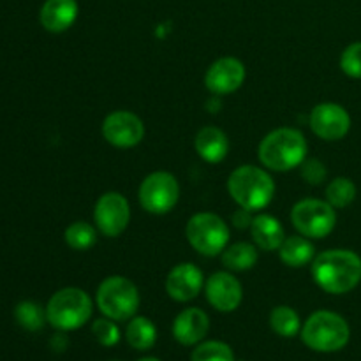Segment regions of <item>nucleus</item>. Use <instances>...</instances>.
Instances as JSON below:
<instances>
[{"label":"nucleus","instance_id":"obj_10","mask_svg":"<svg viewBox=\"0 0 361 361\" xmlns=\"http://www.w3.org/2000/svg\"><path fill=\"white\" fill-rule=\"evenodd\" d=\"M94 221L99 231L109 238H116L127 229L130 221V208L120 192H106L97 200L94 208Z\"/></svg>","mask_w":361,"mask_h":361},{"label":"nucleus","instance_id":"obj_1","mask_svg":"<svg viewBox=\"0 0 361 361\" xmlns=\"http://www.w3.org/2000/svg\"><path fill=\"white\" fill-rule=\"evenodd\" d=\"M312 277L323 291L345 295L361 282V257L345 249L321 252L312 261Z\"/></svg>","mask_w":361,"mask_h":361},{"label":"nucleus","instance_id":"obj_18","mask_svg":"<svg viewBox=\"0 0 361 361\" xmlns=\"http://www.w3.org/2000/svg\"><path fill=\"white\" fill-rule=\"evenodd\" d=\"M194 148L203 161L210 162V164H219L228 155L229 141L224 130L208 126L196 134Z\"/></svg>","mask_w":361,"mask_h":361},{"label":"nucleus","instance_id":"obj_7","mask_svg":"<svg viewBox=\"0 0 361 361\" xmlns=\"http://www.w3.org/2000/svg\"><path fill=\"white\" fill-rule=\"evenodd\" d=\"M190 247L201 256H217L224 252L229 242V228L219 215L201 212L192 215L185 228Z\"/></svg>","mask_w":361,"mask_h":361},{"label":"nucleus","instance_id":"obj_31","mask_svg":"<svg viewBox=\"0 0 361 361\" xmlns=\"http://www.w3.org/2000/svg\"><path fill=\"white\" fill-rule=\"evenodd\" d=\"M233 222H235L236 228H240V229L247 228V226L250 228V224H252V219H250V212L245 210V208H240V210L236 212L235 215H233Z\"/></svg>","mask_w":361,"mask_h":361},{"label":"nucleus","instance_id":"obj_6","mask_svg":"<svg viewBox=\"0 0 361 361\" xmlns=\"http://www.w3.org/2000/svg\"><path fill=\"white\" fill-rule=\"evenodd\" d=\"M97 307L113 321L133 319L140 307V291L129 279L113 275L99 286Z\"/></svg>","mask_w":361,"mask_h":361},{"label":"nucleus","instance_id":"obj_3","mask_svg":"<svg viewBox=\"0 0 361 361\" xmlns=\"http://www.w3.org/2000/svg\"><path fill=\"white\" fill-rule=\"evenodd\" d=\"M228 190L240 208L259 212L274 200L275 183L264 169L245 164L229 175Z\"/></svg>","mask_w":361,"mask_h":361},{"label":"nucleus","instance_id":"obj_30","mask_svg":"<svg viewBox=\"0 0 361 361\" xmlns=\"http://www.w3.org/2000/svg\"><path fill=\"white\" fill-rule=\"evenodd\" d=\"M300 173H302V178L310 185H321L326 180V168L317 159H305L300 166Z\"/></svg>","mask_w":361,"mask_h":361},{"label":"nucleus","instance_id":"obj_21","mask_svg":"<svg viewBox=\"0 0 361 361\" xmlns=\"http://www.w3.org/2000/svg\"><path fill=\"white\" fill-rule=\"evenodd\" d=\"M126 338L130 348L137 351H148L157 342V328L148 317L134 316L127 324Z\"/></svg>","mask_w":361,"mask_h":361},{"label":"nucleus","instance_id":"obj_14","mask_svg":"<svg viewBox=\"0 0 361 361\" xmlns=\"http://www.w3.org/2000/svg\"><path fill=\"white\" fill-rule=\"evenodd\" d=\"M207 300L219 312H233L240 307L243 298V289L238 279L228 271H217L204 284Z\"/></svg>","mask_w":361,"mask_h":361},{"label":"nucleus","instance_id":"obj_27","mask_svg":"<svg viewBox=\"0 0 361 361\" xmlns=\"http://www.w3.org/2000/svg\"><path fill=\"white\" fill-rule=\"evenodd\" d=\"M190 361H235L233 349L219 341L201 342L190 355Z\"/></svg>","mask_w":361,"mask_h":361},{"label":"nucleus","instance_id":"obj_26","mask_svg":"<svg viewBox=\"0 0 361 361\" xmlns=\"http://www.w3.org/2000/svg\"><path fill=\"white\" fill-rule=\"evenodd\" d=\"M14 317H16L18 324L27 331H37L44 326L46 310L41 309L35 302H21L18 303L14 309Z\"/></svg>","mask_w":361,"mask_h":361},{"label":"nucleus","instance_id":"obj_16","mask_svg":"<svg viewBox=\"0 0 361 361\" xmlns=\"http://www.w3.org/2000/svg\"><path fill=\"white\" fill-rule=\"evenodd\" d=\"M210 330V319L201 309H185L176 316L173 323V335L182 345H196L207 337Z\"/></svg>","mask_w":361,"mask_h":361},{"label":"nucleus","instance_id":"obj_17","mask_svg":"<svg viewBox=\"0 0 361 361\" xmlns=\"http://www.w3.org/2000/svg\"><path fill=\"white\" fill-rule=\"evenodd\" d=\"M78 18L76 0H46L39 13L41 25L48 32L60 34L73 27Z\"/></svg>","mask_w":361,"mask_h":361},{"label":"nucleus","instance_id":"obj_13","mask_svg":"<svg viewBox=\"0 0 361 361\" xmlns=\"http://www.w3.org/2000/svg\"><path fill=\"white\" fill-rule=\"evenodd\" d=\"M245 81V66L235 56H224L210 66L204 74V85L212 94L228 95L238 90Z\"/></svg>","mask_w":361,"mask_h":361},{"label":"nucleus","instance_id":"obj_24","mask_svg":"<svg viewBox=\"0 0 361 361\" xmlns=\"http://www.w3.org/2000/svg\"><path fill=\"white\" fill-rule=\"evenodd\" d=\"M356 200V185L345 176L334 178L326 187V201L334 208H345Z\"/></svg>","mask_w":361,"mask_h":361},{"label":"nucleus","instance_id":"obj_15","mask_svg":"<svg viewBox=\"0 0 361 361\" xmlns=\"http://www.w3.org/2000/svg\"><path fill=\"white\" fill-rule=\"evenodd\" d=\"M203 286V271L192 263L176 264L166 279V293L175 302H190L200 295Z\"/></svg>","mask_w":361,"mask_h":361},{"label":"nucleus","instance_id":"obj_22","mask_svg":"<svg viewBox=\"0 0 361 361\" xmlns=\"http://www.w3.org/2000/svg\"><path fill=\"white\" fill-rule=\"evenodd\" d=\"M257 249L256 245L247 242H238L231 247H226L222 252V264L228 270L245 271L256 267L257 263Z\"/></svg>","mask_w":361,"mask_h":361},{"label":"nucleus","instance_id":"obj_25","mask_svg":"<svg viewBox=\"0 0 361 361\" xmlns=\"http://www.w3.org/2000/svg\"><path fill=\"white\" fill-rule=\"evenodd\" d=\"M66 243L74 250H88L97 242V231L87 222H74L66 229Z\"/></svg>","mask_w":361,"mask_h":361},{"label":"nucleus","instance_id":"obj_29","mask_svg":"<svg viewBox=\"0 0 361 361\" xmlns=\"http://www.w3.org/2000/svg\"><path fill=\"white\" fill-rule=\"evenodd\" d=\"M341 69L355 80H361V42H353L341 56Z\"/></svg>","mask_w":361,"mask_h":361},{"label":"nucleus","instance_id":"obj_4","mask_svg":"<svg viewBox=\"0 0 361 361\" xmlns=\"http://www.w3.org/2000/svg\"><path fill=\"white\" fill-rule=\"evenodd\" d=\"M351 338L348 321L330 310H317L302 326V341L317 353H335L348 345Z\"/></svg>","mask_w":361,"mask_h":361},{"label":"nucleus","instance_id":"obj_9","mask_svg":"<svg viewBox=\"0 0 361 361\" xmlns=\"http://www.w3.org/2000/svg\"><path fill=\"white\" fill-rule=\"evenodd\" d=\"M137 197L148 214H168L178 203L180 185L171 173L155 171L141 182Z\"/></svg>","mask_w":361,"mask_h":361},{"label":"nucleus","instance_id":"obj_11","mask_svg":"<svg viewBox=\"0 0 361 361\" xmlns=\"http://www.w3.org/2000/svg\"><path fill=\"white\" fill-rule=\"evenodd\" d=\"M310 129L324 141H338L348 136L351 129V116L348 109L335 102L317 104L310 113Z\"/></svg>","mask_w":361,"mask_h":361},{"label":"nucleus","instance_id":"obj_19","mask_svg":"<svg viewBox=\"0 0 361 361\" xmlns=\"http://www.w3.org/2000/svg\"><path fill=\"white\" fill-rule=\"evenodd\" d=\"M250 235L261 250H279L284 242V228L274 215H257L250 224Z\"/></svg>","mask_w":361,"mask_h":361},{"label":"nucleus","instance_id":"obj_12","mask_svg":"<svg viewBox=\"0 0 361 361\" xmlns=\"http://www.w3.org/2000/svg\"><path fill=\"white\" fill-rule=\"evenodd\" d=\"M102 136L116 148H133L143 140L145 126L134 113L113 111L102 122Z\"/></svg>","mask_w":361,"mask_h":361},{"label":"nucleus","instance_id":"obj_2","mask_svg":"<svg viewBox=\"0 0 361 361\" xmlns=\"http://www.w3.org/2000/svg\"><path fill=\"white\" fill-rule=\"evenodd\" d=\"M309 145L298 129L281 127L271 130L259 143V161L271 171H289L302 166L307 159Z\"/></svg>","mask_w":361,"mask_h":361},{"label":"nucleus","instance_id":"obj_20","mask_svg":"<svg viewBox=\"0 0 361 361\" xmlns=\"http://www.w3.org/2000/svg\"><path fill=\"white\" fill-rule=\"evenodd\" d=\"M279 256L289 268L307 267L314 261V245L305 236H289L279 247Z\"/></svg>","mask_w":361,"mask_h":361},{"label":"nucleus","instance_id":"obj_32","mask_svg":"<svg viewBox=\"0 0 361 361\" xmlns=\"http://www.w3.org/2000/svg\"><path fill=\"white\" fill-rule=\"evenodd\" d=\"M137 361H161V360H157V358H141V360H137Z\"/></svg>","mask_w":361,"mask_h":361},{"label":"nucleus","instance_id":"obj_8","mask_svg":"<svg viewBox=\"0 0 361 361\" xmlns=\"http://www.w3.org/2000/svg\"><path fill=\"white\" fill-rule=\"evenodd\" d=\"M291 222L305 238H324L337 224L335 208L323 200H302L291 210Z\"/></svg>","mask_w":361,"mask_h":361},{"label":"nucleus","instance_id":"obj_23","mask_svg":"<svg viewBox=\"0 0 361 361\" xmlns=\"http://www.w3.org/2000/svg\"><path fill=\"white\" fill-rule=\"evenodd\" d=\"M270 326L277 335L286 338L295 337L298 331H302V323L296 310L288 305H279L270 314Z\"/></svg>","mask_w":361,"mask_h":361},{"label":"nucleus","instance_id":"obj_5","mask_svg":"<svg viewBox=\"0 0 361 361\" xmlns=\"http://www.w3.org/2000/svg\"><path fill=\"white\" fill-rule=\"evenodd\" d=\"M92 300L83 289L63 288L49 298L46 319L60 331H73L83 326L92 317Z\"/></svg>","mask_w":361,"mask_h":361},{"label":"nucleus","instance_id":"obj_28","mask_svg":"<svg viewBox=\"0 0 361 361\" xmlns=\"http://www.w3.org/2000/svg\"><path fill=\"white\" fill-rule=\"evenodd\" d=\"M92 334L97 338L99 344H102L104 348H113V345H116L120 342L118 326L109 317H102V319L94 321V324H92Z\"/></svg>","mask_w":361,"mask_h":361}]
</instances>
